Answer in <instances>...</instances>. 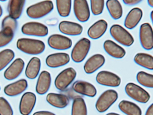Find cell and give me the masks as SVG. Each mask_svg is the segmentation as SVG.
Returning <instances> with one entry per match:
<instances>
[{"label": "cell", "mask_w": 153, "mask_h": 115, "mask_svg": "<svg viewBox=\"0 0 153 115\" xmlns=\"http://www.w3.org/2000/svg\"><path fill=\"white\" fill-rule=\"evenodd\" d=\"M15 32L10 28L2 29L0 31V48L9 44L14 37Z\"/></svg>", "instance_id": "836d02e7"}, {"label": "cell", "mask_w": 153, "mask_h": 115, "mask_svg": "<svg viewBox=\"0 0 153 115\" xmlns=\"http://www.w3.org/2000/svg\"><path fill=\"white\" fill-rule=\"evenodd\" d=\"M148 3L149 6H151V7H153V0H148Z\"/></svg>", "instance_id": "60d3db41"}, {"label": "cell", "mask_w": 153, "mask_h": 115, "mask_svg": "<svg viewBox=\"0 0 153 115\" xmlns=\"http://www.w3.org/2000/svg\"><path fill=\"white\" fill-rule=\"evenodd\" d=\"M106 7L112 18L117 20L120 19L123 15L122 6L117 0H108L106 1Z\"/></svg>", "instance_id": "83f0119b"}, {"label": "cell", "mask_w": 153, "mask_h": 115, "mask_svg": "<svg viewBox=\"0 0 153 115\" xmlns=\"http://www.w3.org/2000/svg\"><path fill=\"white\" fill-rule=\"evenodd\" d=\"M51 76L49 72L43 71L40 73L36 83V93L40 95L47 93L51 87Z\"/></svg>", "instance_id": "ffe728a7"}, {"label": "cell", "mask_w": 153, "mask_h": 115, "mask_svg": "<svg viewBox=\"0 0 153 115\" xmlns=\"http://www.w3.org/2000/svg\"><path fill=\"white\" fill-rule=\"evenodd\" d=\"M110 31L112 37L123 46H130L134 43V38L132 35L121 25H112L110 28Z\"/></svg>", "instance_id": "3957f363"}, {"label": "cell", "mask_w": 153, "mask_h": 115, "mask_svg": "<svg viewBox=\"0 0 153 115\" xmlns=\"http://www.w3.org/2000/svg\"><path fill=\"white\" fill-rule=\"evenodd\" d=\"M28 86L25 79H21L5 86L4 91L5 94L10 97L17 96L24 92Z\"/></svg>", "instance_id": "d6986e66"}, {"label": "cell", "mask_w": 153, "mask_h": 115, "mask_svg": "<svg viewBox=\"0 0 153 115\" xmlns=\"http://www.w3.org/2000/svg\"><path fill=\"white\" fill-rule=\"evenodd\" d=\"M87 108L82 97H76L72 103L71 115H87Z\"/></svg>", "instance_id": "f546056e"}, {"label": "cell", "mask_w": 153, "mask_h": 115, "mask_svg": "<svg viewBox=\"0 0 153 115\" xmlns=\"http://www.w3.org/2000/svg\"><path fill=\"white\" fill-rule=\"evenodd\" d=\"M108 23L104 19L96 22L88 31V35L90 38L96 40L102 37L106 31Z\"/></svg>", "instance_id": "603a6c76"}, {"label": "cell", "mask_w": 153, "mask_h": 115, "mask_svg": "<svg viewBox=\"0 0 153 115\" xmlns=\"http://www.w3.org/2000/svg\"><path fill=\"white\" fill-rule=\"evenodd\" d=\"M72 89L77 93L89 97H94L97 92L93 84L85 81H76L72 85Z\"/></svg>", "instance_id": "2e32d148"}, {"label": "cell", "mask_w": 153, "mask_h": 115, "mask_svg": "<svg viewBox=\"0 0 153 115\" xmlns=\"http://www.w3.org/2000/svg\"><path fill=\"white\" fill-rule=\"evenodd\" d=\"M48 43L51 48L60 50L69 49L72 45L70 38L60 34H53L50 36L48 38Z\"/></svg>", "instance_id": "7c38bea8"}, {"label": "cell", "mask_w": 153, "mask_h": 115, "mask_svg": "<svg viewBox=\"0 0 153 115\" xmlns=\"http://www.w3.org/2000/svg\"><path fill=\"white\" fill-rule=\"evenodd\" d=\"M70 60L69 55L66 53H57L49 55L46 58V64L51 68H57L67 64Z\"/></svg>", "instance_id": "9a60e30c"}, {"label": "cell", "mask_w": 153, "mask_h": 115, "mask_svg": "<svg viewBox=\"0 0 153 115\" xmlns=\"http://www.w3.org/2000/svg\"><path fill=\"white\" fill-rule=\"evenodd\" d=\"M73 8L75 16L79 21L86 22L89 19L90 9L86 0H75Z\"/></svg>", "instance_id": "4fadbf2b"}, {"label": "cell", "mask_w": 153, "mask_h": 115, "mask_svg": "<svg viewBox=\"0 0 153 115\" xmlns=\"http://www.w3.org/2000/svg\"><path fill=\"white\" fill-rule=\"evenodd\" d=\"M141 0H123L124 4L128 5H133L137 4L141 1Z\"/></svg>", "instance_id": "74e56055"}, {"label": "cell", "mask_w": 153, "mask_h": 115, "mask_svg": "<svg viewBox=\"0 0 153 115\" xmlns=\"http://www.w3.org/2000/svg\"><path fill=\"white\" fill-rule=\"evenodd\" d=\"M53 9L52 1H42L28 7L27 9V14L31 19H40L49 14Z\"/></svg>", "instance_id": "7a4b0ae2"}, {"label": "cell", "mask_w": 153, "mask_h": 115, "mask_svg": "<svg viewBox=\"0 0 153 115\" xmlns=\"http://www.w3.org/2000/svg\"><path fill=\"white\" fill-rule=\"evenodd\" d=\"M0 115H13L11 105L6 99L2 97H0Z\"/></svg>", "instance_id": "e575fe53"}, {"label": "cell", "mask_w": 153, "mask_h": 115, "mask_svg": "<svg viewBox=\"0 0 153 115\" xmlns=\"http://www.w3.org/2000/svg\"><path fill=\"white\" fill-rule=\"evenodd\" d=\"M76 75V72L72 67L64 69L56 77L54 81L55 87L59 90H65L75 80Z\"/></svg>", "instance_id": "5b68a950"}, {"label": "cell", "mask_w": 153, "mask_h": 115, "mask_svg": "<svg viewBox=\"0 0 153 115\" xmlns=\"http://www.w3.org/2000/svg\"><path fill=\"white\" fill-rule=\"evenodd\" d=\"M143 16V12L140 8L136 7L131 9L127 14L124 26L129 29H132L139 23Z\"/></svg>", "instance_id": "7402d4cb"}, {"label": "cell", "mask_w": 153, "mask_h": 115, "mask_svg": "<svg viewBox=\"0 0 153 115\" xmlns=\"http://www.w3.org/2000/svg\"><path fill=\"white\" fill-rule=\"evenodd\" d=\"M145 115H153V104H151L147 110L146 112Z\"/></svg>", "instance_id": "ab89813d"}, {"label": "cell", "mask_w": 153, "mask_h": 115, "mask_svg": "<svg viewBox=\"0 0 153 115\" xmlns=\"http://www.w3.org/2000/svg\"><path fill=\"white\" fill-rule=\"evenodd\" d=\"M140 40L144 49L150 50L153 48V29L149 23H144L140 28Z\"/></svg>", "instance_id": "9c48e42d"}, {"label": "cell", "mask_w": 153, "mask_h": 115, "mask_svg": "<svg viewBox=\"0 0 153 115\" xmlns=\"http://www.w3.org/2000/svg\"><path fill=\"white\" fill-rule=\"evenodd\" d=\"M90 3L91 11L94 15H100L102 13L104 8V0H91Z\"/></svg>", "instance_id": "d590c367"}, {"label": "cell", "mask_w": 153, "mask_h": 115, "mask_svg": "<svg viewBox=\"0 0 153 115\" xmlns=\"http://www.w3.org/2000/svg\"><path fill=\"white\" fill-rule=\"evenodd\" d=\"M36 95L33 93L27 92L23 94L19 103V112L22 115H29L36 103Z\"/></svg>", "instance_id": "8fae6325"}, {"label": "cell", "mask_w": 153, "mask_h": 115, "mask_svg": "<svg viewBox=\"0 0 153 115\" xmlns=\"http://www.w3.org/2000/svg\"><path fill=\"white\" fill-rule=\"evenodd\" d=\"M103 47L105 52L114 58H122L126 55V51L123 48L110 40L105 41Z\"/></svg>", "instance_id": "cb8c5ba5"}, {"label": "cell", "mask_w": 153, "mask_h": 115, "mask_svg": "<svg viewBox=\"0 0 153 115\" xmlns=\"http://www.w3.org/2000/svg\"><path fill=\"white\" fill-rule=\"evenodd\" d=\"M22 33L28 36L45 37L48 34L47 26L36 22H30L24 24L21 28Z\"/></svg>", "instance_id": "ba28073f"}, {"label": "cell", "mask_w": 153, "mask_h": 115, "mask_svg": "<svg viewBox=\"0 0 153 115\" xmlns=\"http://www.w3.org/2000/svg\"><path fill=\"white\" fill-rule=\"evenodd\" d=\"M59 30L65 35L75 36L80 35L83 31V27L76 22L62 21L59 24Z\"/></svg>", "instance_id": "ac0fdd59"}, {"label": "cell", "mask_w": 153, "mask_h": 115, "mask_svg": "<svg viewBox=\"0 0 153 115\" xmlns=\"http://www.w3.org/2000/svg\"><path fill=\"white\" fill-rule=\"evenodd\" d=\"M25 65V62L22 58H17L6 69L4 72V77L9 81L16 79L23 72Z\"/></svg>", "instance_id": "5bb4252c"}, {"label": "cell", "mask_w": 153, "mask_h": 115, "mask_svg": "<svg viewBox=\"0 0 153 115\" xmlns=\"http://www.w3.org/2000/svg\"><path fill=\"white\" fill-rule=\"evenodd\" d=\"M105 63V58L101 54H95L89 58L85 63L84 70L87 74H92L102 67Z\"/></svg>", "instance_id": "e0dca14e"}, {"label": "cell", "mask_w": 153, "mask_h": 115, "mask_svg": "<svg viewBox=\"0 0 153 115\" xmlns=\"http://www.w3.org/2000/svg\"><path fill=\"white\" fill-rule=\"evenodd\" d=\"M46 101L52 106L58 108H64L69 104L70 99L68 96L62 93H48Z\"/></svg>", "instance_id": "44dd1931"}, {"label": "cell", "mask_w": 153, "mask_h": 115, "mask_svg": "<svg viewBox=\"0 0 153 115\" xmlns=\"http://www.w3.org/2000/svg\"><path fill=\"white\" fill-rule=\"evenodd\" d=\"M18 23L16 20L10 16H7L4 18L2 21V29L10 28L15 32L17 28Z\"/></svg>", "instance_id": "8d00e7d4"}, {"label": "cell", "mask_w": 153, "mask_h": 115, "mask_svg": "<svg viewBox=\"0 0 153 115\" xmlns=\"http://www.w3.org/2000/svg\"><path fill=\"white\" fill-rule=\"evenodd\" d=\"M106 115H120V114H117V113H114V112H111V113H108V114H106Z\"/></svg>", "instance_id": "7bdbcfd3"}, {"label": "cell", "mask_w": 153, "mask_h": 115, "mask_svg": "<svg viewBox=\"0 0 153 115\" xmlns=\"http://www.w3.org/2000/svg\"><path fill=\"white\" fill-rule=\"evenodd\" d=\"M125 90L129 97L140 103H147L150 99V96L148 92L133 83L127 84Z\"/></svg>", "instance_id": "52a82bcc"}, {"label": "cell", "mask_w": 153, "mask_h": 115, "mask_svg": "<svg viewBox=\"0 0 153 115\" xmlns=\"http://www.w3.org/2000/svg\"><path fill=\"white\" fill-rule=\"evenodd\" d=\"M137 79L139 83L147 88H153V75L143 71H140L137 75Z\"/></svg>", "instance_id": "d6a6232c"}, {"label": "cell", "mask_w": 153, "mask_h": 115, "mask_svg": "<svg viewBox=\"0 0 153 115\" xmlns=\"http://www.w3.org/2000/svg\"><path fill=\"white\" fill-rule=\"evenodd\" d=\"M2 13H3V10H2L1 5H0V17H1Z\"/></svg>", "instance_id": "b9f144b4"}, {"label": "cell", "mask_w": 153, "mask_h": 115, "mask_svg": "<svg viewBox=\"0 0 153 115\" xmlns=\"http://www.w3.org/2000/svg\"><path fill=\"white\" fill-rule=\"evenodd\" d=\"M25 2V0H10L7 8L9 16L16 20L19 19L22 14Z\"/></svg>", "instance_id": "d4e9b609"}, {"label": "cell", "mask_w": 153, "mask_h": 115, "mask_svg": "<svg viewBox=\"0 0 153 115\" xmlns=\"http://www.w3.org/2000/svg\"><path fill=\"white\" fill-rule=\"evenodd\" d=\"M153 11H152V12H151V14H150V17H151V20L152 21H153Z\"/></svg>", "instance_id": "ee69618b"}, {"label": "cell", "mask_w": 153, "mask_h": 115, "mask_svg": "<svg viewBox=\"0 0 153 115\" xmlns=\"http://www.w3.org/2000/svg\"><path fill=\"white\" fill-rule=\"evenodd\" d=\"M134 61L137 64L149 70L153 69V57L146 53H138L134 57Z\"/></svg>", "instance_id": "f1b7e54d"}, {"label": "cell", "mask_w": 153, "mask_h": 115, "mask_svg": "<svg viewBox=\"0 0 153 115\" xmlns=\"http://www.w3.org/2000/svg\"><path fill=\"white\" fill-rule=\"evenodd\" d=\"M16 45L20 51L28 55H39L43 53L45 48V44L42 40L25 38L19 39Z\"/></svg>", "instance_id": "6da1fadb"}, {"label": "cell", "mask_w": 153, "mask_h": 115, "mask_svg": "<svg viewBox=\"0 0 153 115\" xmlns=\"http://www.w3.org/2000/svg\"><path fill=\"white\" fill-rule=\"evenodd\" d=\"M120 110L127 115H141L142 111L137 104L131 102L122 100L119 104Z\"/></svg>", "instance_id": "4316f807"}, {"label": "cell", "mask_w": 153, "mask_h": 115, "mask_svg": "<svg viewBox=\"0 0 153 115\" xmlns=\"http://www.w3.org/2000/svg\"><path fill=\"white\" fill-rule=\"evenodd\" d=\"M91 41L86 38L79 40L74 46L71 53V57L74 62H82L89 52Z\"/></svg>", "instance_id": "8992f818"}, {"label": "cell", "mask_w": 153, "mask_h": 115, "mask_svg": "<svg viewBox=\"0 0 153 115\" xmlns=\"http://www.w3.org/2000/svg\"><path fill=\"white\" fill-rule=\"evenodd\" d=\"M33 115H56L54 113L49 111H38L35 112Z\"/></svg>", "instance_id": "f35d334b"}, {"label": "cell", "mask_w": 153, "mask_h": 115, "mask_svg": "<svg viewBox=\"0 0 153 115\" xmlns=\"http://www.w3.org/2000/svg\"><path fill=\"white\" fill-rule=\"evenodd\" d=\"M118 98V93L114 90L105 91L97 101L95 105L97 110L100 113L105 112L116 101Z\"/></svg>", "instance_id": "277c9868"}, {"label": "cell", "mask_w": 153, "mask_h": 115, "mask_svg": "<svg viewBox=\"0 0 153 115\" xmlns=\"http://www.w3.org/2000/svg\"><path fill=\"white\" fill-rule=\"evenodd\" d=\"M41 61L40 58L34 57L30 59L25 70V75L30 79H34L39 74L41 69Z\"/></svg>", "instance_id": "484cf974"}, {"label": "cell", "mask_w": 153, "mask_h": 115, "mask_svg": "<svg viewBox=\"0 0 153 115\" xmlns=\"http://www.w3.org/2000/svg\"><path fill=\"white\" fill-rule=\"evenodd\" d=\"M96 79L99 84L109 87H118L120 86L121 82V78L117 75L106 71L99 72L97 75Z\"/></svg>", "instance_id": "30bf717a"}, {"label": "cell", "mask_w": 153, "mask_h": 115, "mask_svg": "<svg viewBox=\"0 0 153 115\" xmlns=\"http://www.w3.org/2000/svg\"><path fill=\"white\" fill-rule=\"evenodd\" d=\"M0 90H1V87H0Z\"/></svg>", "instance_id": "f6af8a7d"}, {"label": "cell", "mask_w": 153, "mask_h": 115, "mask_svg": "<svg viewBox=\"0 0 153 115\" xmlns=\"http://www.w3.org/2000/svg\"><path fill=\"white\" fill-rule=\"evenodd\" d=\"M56 5L60 16L66 17L69 15L71 10V0H57Z\"/></svg>", "instance_id": "1f68e13d"}, {"label": "cell", "mask_w": 153, "mask_h": 115, "mask_svg": "<svg viewBox=\"0 0 153 115\" xmlns=\"http://www.w3.org/2000/svg\"><path fill=\"white\" fill-rule=\"evenodd\" d=\"M15 57V54L10 49H5L0 52V71L5 68Z\"/></svg>", "instance_id": "4dcf8cb0"}]
</instances>
